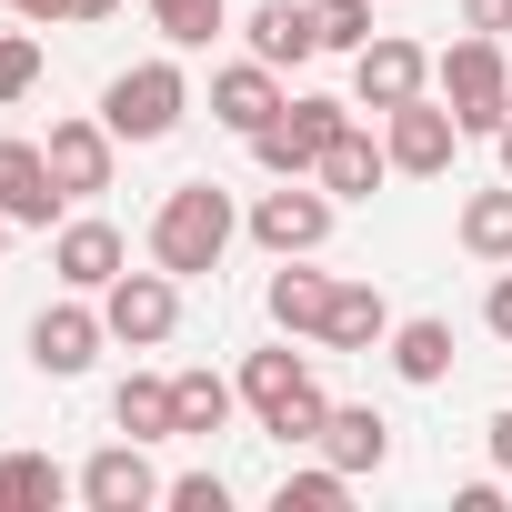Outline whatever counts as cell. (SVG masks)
Masks as SVG:
<instances>
[{"mask_svg": "<svg viewBox=\"0 0 512 512\" xmlns=\"http://www.w3.org/2000/svg\"><path fill=\"white\" fill-rule=\"evenodd\" d=\"M101 322H111V342H131V352H161L171 332H181V282L151 262V272H121L111 292H101Z\"/></svg>", "mask_w": 512, "mask_h": 512, "instance_id": "cell-8", "label": "cell"}, {"mask_svg": "<svg viewBox=\"0 0 512 512\" xmlns=\"http://www.w3.org/2000/svg\"><path fill=\"white\" fill-rule=\"evenodd\" d=\"M51 181H61V201H91V191H111V161H121V141H111V121L91 111V121H51Z\"/></svg>", "mask_w": 512, "mask_h": 512, "instance_id": "cell-13", "label": "cell"}, {"mask_svg": "<svg viewBox=\"0 0 512 512\" xmlns=\"http://www.w3.org/2000/svg\"><path fill=\"white\" fill-rule=\"evenodd\" d=\"M432 81H442V101H452V121H462V131H482V141H492V131L512 121V51H502L492 31H462V41L432 61Z\"/></svg>", "mask_w": 512, "mask_h": 512, "instance_id": "cell-2", "label": "cell"}, {"mask_svg": "<svg viewBox=\"0 0 512 512\" xmlns=\"http://www.w3.org/2000/svg\"><path fill=\"white\" fill-rule=\"evenodd\" d=\"M51 272H61L71 292H111V282L131 272V241H121L101 211H81V221H61V231H51Z\"/></svg>", "mask_w": 512, "mask_h": 512, "instance_id": "cell-12", "label": "cell"}, {"mask_svg": "<svg viewBox=\"0 0 512 512\" xmlns=\"http://www.w3.org/2000/svg\"><path fill=\"white\" fill-rule=\"evenodd\" d=\"M101 342H111V322L71 292V302H51L41 322H31V372H51V382H81L91 362H101Z\"/></svg>", "mask_w": 512, "mask_h": 512, "instance_id": "cell-10", "label": "cell"}, {"mask_svg": "<svg viewBox=\"0 0 512 512\" xmlns=\"http://www.w3.org/2000/svg\"><path fill=\"white\" fill-rule=\"evenodd\" d=\"M171 402H181V432H221L231 422V402H241V382H221V372H171Z\"/></svg>", "mask_w": 512, "mask_h": 512, "instance_id": "cell-25", "label": "cell"}, {"mask_svg": "<svg viewBox=\"0 0 512 512\" xmlns=\"http://www.w3.org/2000/svg\"><path fill=\"white\" fill-rule=\"evenodd\" d=\"M462 31H492V41H502V31H512V0H462Z\"/></svg>", "mask_w": 512, "mask_h": 512, "instance_id": "cell-31", "label": "cell"}, {"mask_svg": "<svg viewBox=\"0 0 512 512\" xmlns=\"http://www.w3.org/2000/svg\"><path fill=\"white\" fill-rule=\"evenodd\" d=\"M282 512H342L352 502V472L342 462H312V472H282V492H272Z\"/></svg>", "mask_w": 512, "mask_h": 512, "instance_id": "cell-27", "label": "cell"}, {"mask_svg": "<svg viewBox=\"0 0 512 512\" xmlns=\"http://www.w3.org/2000/svg\"><path fill=\"white\" fill-rule=\"evenodd\" d=\"M181 111H191L181 61H131V71H111V91H101L111 141H171V131H181Z\"/></svg>", "mask_w": 512, "mask_h": 512, "instance_id": "cell-5", "label": "cell"}, {"mask_svg": "<svg viewBox=\"0 0 512 512\" xmlns=\"http://www.w3.org/2000/svg\"><path fill=\"white\" fill-rule=\"evenodd\" d=\"M11 231H21V221H11V211H0V251H11Z\"/></svg>", "mask_w": 512, "mask_h": 512, "instance_id": "cell-37", "label": "cell"}, {"mask_svg": "<svg viewBox=\"0 0 512 512\" xmlns=\"http://www.w3.org/2000/svg\"><path fill=\"white\" fill-rule=\"evenodd\" d=\"M382 151H392V171H412V181H442L452 171V151H462V121H452V101H402V111H382Z\"/></svg>", "mask_w": 512, "mask_h": 512, "instance_id": "cell-9", "label": "cell"}, {"mask_svg": "<svg viewBox=\"0 0 512 512\" xmlns=\"http://www.w3.org/2000/svg\"><path fill=\"white\" fill-rule=\"evenodd\" d=\"M432 91V51L422 41H402V31H372L362 51H352V101L382 121V111H402V101H422Z\"/></svg>", "mask_w": 512, "mask_h": 512, "instance_id": "cell-7", "label": "cell"}, {"mask_svg": "<svg viewBox=\"0 0 512 512\" xmlns=\"http://www.w3.org/2000/svg\"><path fill=\"white\" fill-rule=\"evenodd\" d=\"M312 452H322V462H342V472L362 482V472H382V462H392V422H382L372 402H332V422H322V442H312Z\"/></svg>", "mask_w": 512, "mask_h": 512, "instance_id": "cell-18", "label": "cell"}, {"mask_svg": "<svg viewBox=\"0 0 512 512\" xmlns=\"http://www.w3.org/2000/svg\"><path fill=\"white\" fill-rule=\"evenodd\" d=\"M312 21H322V51H362L372 41V0H312Z\"/></svg>", "mask_w": 512, "mask_h": 512, "instance_id": "cell-29", "label": "cell"}, {"mask_svg": "<svg viewBox=\"0 0 512 512\" xmlns=\"http://www.w3.org/2000/svg\"><path fill=\"white\" fill-rule=\"evenodd\" d=\"M462 251H472V262H512V181L462 201Z\"/></svg>", "mask_w": 512, "mask_h": 512, "instance_id": "cell-24", "label": "cell"}, {"mask_svg": "<svg viewBox=\"0 0 512 512\" xmlns=\"http://www.w3.org/2000/svg\"><path fill=\"white\" fill-rule=\"evenodd\" d=\"M241 402L262 412V432H282V442H322V422H332V402H322V382H312V362L292 342L241 362Z\"/></svg>", "mask_w": 512, "mask_h": 512, "instance_id": "cell-3", "label": "cell"}, {"mask_svg": "<svg viewBox=\"0 0 512 512\" xmlns=\"http://www.w3.org/2000/svg\"><path fill=\"white\" fill-rule=\"evenodd\" d=\"M71 492H81L91 512H141V502H161L171 482L151 472V442H131V432H121V442H101V452L81 462V482H71Z\"/></svg>", "mask_w": 512, "mask_h": 512, "instance_id": "cell-11", "label": "cell"}, {"mask_svg": "<svg viewBox=\"0 0 512 512\" xmlns=\"http://www.w3.org/2000/svg\"><path fill=\"white\" fill-rule=\"evenodd\" d=\"M151 31H161L171 51H211V41L231 31V0H151Z\"/></svg>", "mask_w": 512, "mask_h": 512, "instance_id": "cell-23", "label": "cell"}, {"mask_svg": "<svg viewBox=\"0 0 512 512\" xmlns=\"http://www.w3.org/2000/svg\"><path fill=\"white\" fill-rule=\"evenodd\" d=\"M352 111H362V101L302 91V101H282V121H272V131H251V161H262L272 181H312V171H322V151L352 131Z\"/></svg>", "mask_w": 512, "mask_h": 512, "instance_id": "cell-4", "label": "cell"}, {"mask_svg": "<svg viewBox=\"0 0 512 512\" xmlns=\"http://www.w3.org/2000/svg\"><path fill=\"white\" fill-rule=\"evenodd\" d=\"M71 482L41 462V452H0V512H51Z\"/></svg>", "mask_w": 512, "mask_h": 512, "instance_id": "cell-26", "label": "cell"}, {"mask_svg": "<svg viewBox=\"0 0 512 512\" xmlns=\"http://www.w3.org/2000/svg\"><path fill=\"white\" fill-rule=\"evenodd\" d=\"M262 312H272V332H312L322 342V322H332V272H312V251H302V262H282L272 272V292H262Z\"/></svg>", "mask_w": 512, "mask_h": 512, "instance_id": "cell-16", "label": "cell"}, {"mask_svg": "<svg viewBox=\"0 0 512 512\" xmlns=\"http://www.w3.org/2000/svg\"><path fill=\"white\" fill-rule=\"evenodd\" d=\"M11 21H31V31H51V21H71V0H0Z\"/></svg>", "mask_w": 512, "mask_h": 512, "instance_id": "cell-32", "label": "cell"}, {"mask_svg": "<svg viewBox=\"0 0 512 512\" xmlns=\"http://www.w3.org/2000/svg\"><path fill=\"white\" fill-rule=\"evenodd\" d=\"M231 231H241L231 191H221V181H181V191H161V211H151V262H161L171 282H211L221 251H231Z\"/></svg>", "mask_w": 512, "mask_h": 512, "instance_id": "cell-1", "label": "cell"}, {"mask_svg": "<svg viewBox=\"0 0 512 512\" xmlns=\"http://www.w3.org/2000/svg\"><path fill=\"white\" fill-rule=\"evenodd\" d=\"M312 181H322L332 201H372V191L392 181V151H382L372 131H342V141L322 151V171H312Z\"/></svg>", "mask_w": 512, "mask_h": 512, "instance_id": "cell-19", "label": "cell"}, {"mask_svg": "<svg viewBox=\"0 0 512 512\" xmlns=\"http://www.w3.org/2000/svg\"><path fill=\"white\" fill-rule=\"evenodd\" d=\"M482 442H492V472H512V402H502V412L482 422Z\"/></svg>", "mask_w": 512, "mask_h": 512, "instance_id": "cell-34", "label": "cell"}, {"mask_svg": "<svg viewBox=\"0 0 512 512\" xmlns=\"http://www.w3.org/2000/svg\"><path fill=\"white\" fill-rule=\"evenodd\" d=\"M241 41H251V61H272V71H302V61L322 51V21H312V0H262Z\"/></svg>", "mask_w": 512, "mask_h": 512, "instance_id": "cell-17", "label": "cell"}, {"mask_svg": "<svg viewBox=\"0 0 512 512\" xmlns=\"http://www.w3.org/2000/svg\"><path fill=\"white\" fill-rule=\"evenodd\" d=\"M322 342H332V352H382V342H392V302H382L372 282H332V322H322Z\"/></svg>", "mask_w": 512, "mask_h": 512, "instance_id": "cell-20", "label": "cell"}, {"mask_svg": "<svg viewBox=\"0 0 512 512\" xmlns=\"http://www.w3.org/2000/svg\"><path fill=\"white\" fill-rule=\"evenodd\" d=\"M31 81H41V41L31 31H0V111L31 101Z\"/></svg>", "mask_w": 512, "mask_h": 512, "instance_id": "cell-28", "label": "cell"}, {"mask_svg": "<svg viewBox=\"0 0 512 512\" xmlns=\"http://www.w3.org/2000/svg\"><path fill=\"white\" fill-rule=\"evenodd\" d=\"M211 121L241 131V141L272 131V121H282V71H272V61H231V71H211Z\"/></svg>", "mask_w": 512, "mask_h": 512, "instance_id": "cell-15", "label": "cell"}, {"mask_svg": "<svg viewBox=\"0 0 512 512\" xmlns=\"http://www.w3.org/2000/svg\"><path fill=\"white\" fill-rule=\"evenodd\" d=\"M492 151H502V181H512V121H502V131H492Z\"/></svg>", "mask_w": 512, "mask_h": 512, "instance_id": "cell-36", "label": "cell"}, {"mask_svg": "<svg viewBox=\"0 0 512 512\" xmlns=\"http://www.w3.org/2000/svg\"><path fill=\"white\" fill-rule=\"evenodd\" d=\"M0 211H11L21 231H51V211H61L51 151H41V141H21V131H0Z\"/></svg>", "mask_w": 512, "mask_h": 512, "instance_id": "cell-14", "label": "cell"}, {"mask_svg": "<svg viewBox=\"0 0 512 512\" xmlns=\"http://www.w3.org/2000/svg\"><path fill=\"white\" fill-rule=\"evenodd\" d=\"M121 11V0H71V21H111Z\"/></svg>", "mask_w": 512, "mask_h": 512, "instance_id": "cell-35", "label": "cell"}, {"mask_svg": "<svg viewBox=\"0 0 512 512\" xmlns=\"http://www.w3.org/2000/svg\"><path fill=\"white\" fill-rule=\"evenodd\" d=\"M332 211H342V201H332L322 181H282V191L251 201V221H241V231L262 241L272 262H302V251H322V241H332Z\"/></svg>", "mask_w": 512, "mask_h": 512, "instance_id": "cell-6", "label": "cell"}, {"mask_svg": "<svg viewBox=\"0 0 512 512\" xmlns=\"http://www.w3.org/2000/svg\"><path fill=\"white\" fill-rule=\"evenodd\" d=\"M161 502H171V512H231V482H221V472H181Z\"/></svg>", "mask_w": 512, "mask_h": 512, "instance_id": "cell-30", "label": "cell"}, {"mask_svg": "<svg viewBox=\"0 0 512 512\" xmlns=\"http://www.w3.org/2000/svg\"><path fill=\"white\" fill-rule=\"evenodd\" d=\"M111 432H131V442H171V432H181L171 382H161V372H131V382L111 392Z\"/></svg>", "mask_w": 512, "mask_h": 512, "instance_id": "cell-22", "label": "cell"}, {"mask_svg": "<svg viewBox=\"0 0 512 512\" xmlns=\"http://www.w3.org/2000/svg\"><path fill=\"white\" fill-rule=\"evenodd\" d=\"M482 322H492V332H502V342H512V272H502V282H492V292H482Z\"/></svg>", "mask_w": 512, "mask_h": 512, "instance_id": "cell-33", "label": "cell"}, {"mask_svg": "<svg viewBox=\"0 0 512 512\" xmlns=\"http://www.w3.org/2000/svg\"><path fill=\"white\" fill-rule=\"evenodd\" d=\"M382 352H392V372H402L412 392L452 382V322H432V312H422V322H392V342H382Z\"/></svg>", "mask_w": 512, "mask_h": 512, "instance_id": "cell-21", "label": "cell"}]
</instances>
